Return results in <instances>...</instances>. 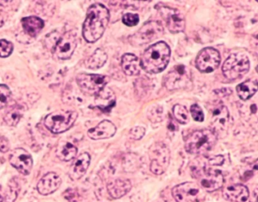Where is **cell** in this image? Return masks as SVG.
I'll return each instance as SVG.
<instances>
[{
  "label": "cell",
  "instance_id": "3",
  "mask_svg": "<svg viewBox=\"0 0 258 202\" xmlns=\"http://www.w3.org/2000/svg\"><path fill=\"white\" fill-rule=\"evenodd\" d=\"M217 135L211 129H202L191 133L185 142L186 152L202 155L211 150L217 143Z\"/></svg>",
  "mask_w": 258,
  "mask_h": 202
},
{
  "label": "cell",
  "instance_id": "8",
  "mask_svg": "<svg viewBox=\"0 0 258 202\" xmlns=\"http://www.w3.org/2000/svg\"><path fill=\"white\" fill-rule=\"evenodd\" d=\"M150 170L156 175H161L167 170L170 163V152L164 143H157L150 149Z\"/></svg>",
  "mask_w": 258,
  "mask_h": 202
},
{
  "label": "cell",
  "instance_id": "17",
  "mask_svg": "<svg viewBox=\"0 0 258 202\" xmlns=\"http://www.w3.org/2000/svg\"><path fill=\"white\" fill-rule=\"evenodd\" d=\"M61 184V179L54 172L46 173L37 184V190L40 194L48 195L55 192Z\"/></svg>",
  "mask_w": 258,
  "mask_h": 202
},
{
  "label": "cell",
  "instance_id": "2",
  "mask_svg": "<svg viewBox=\"0 0 258 202\" xmlns=\"http://www.w3.org/2000/svg\"><path fill=\"white\" fill-rule=\"evenodd\" d=\"M170 58V48L166 42H158L149 47L142 55L140 65L146 72L157 74L164 71Z\"/></svg>",
  "mask_w": 258,
  "mask_h": 202
},
{
  "label": "cell",
  "instance_id": "20",
  "mask_svg": "<svg viewBox=\"0 0 258 202\" xmlns=\"http://www.w3.org/2000/svg\"><path fill=\"white\" fill-rule=\"evenodd\" d=\"M90 164V155L87 152L80 155L74 161L69 170V176L72 180H78L84 176Z\"/></svg>",
  "mask_w": 258,
  "mask_h": 202
},
{
  "label": "cell",
  "instance_id": "18",
  "mask_svg": "<svg viewBox=\"0 0 258 202\" xmlns=\"http://www.w3.org/2000/svg\"><path fill=\"white\" fill-rule=\"evenodd\" d=\"M117 131L115 125L108 120L101 122L97 126L89 130L88 134L90 138L93 140H103L113 137Z\"/></svg>",
  "mask_w": 258,
  "mask_h": 202
},
{
  "label": "cell",
  "instance_id": "39",
  "mask_svg": "<svg viewBox=\"0 0 258 202\" xmlns=\"http://www.w3.org/2000/svg\"><path fill=\"white\" fill-rule=\"evenodd\" d=\"M0 202H3V197L1 195H0Z\"/></svg>",
  "mask_w": 258,
  "mask_h": 202
},
{
  "label": "cell",
  "instance_id": "32",
  "mask_svg": "<svg viewBox=\"0 0 258 202\" xmlns=\"http://www.w3.org/2000/svg\"><path fill=\"white\" fill-rule=\"evenodd\" d=\"M13 45L12 42L1 39L0 40V57H7L13 53Z\"/></svg>",
  "mask_w": 258,
  "mask_h": 202
},
{
  "label": "cell",
  "instance_id": "1",
  "mask_svg": "<svg viewBox=\"0 0 258 202\" xmlns=\"http://www.w3.org/2000/svg\"><path fill=\"white\" fill-rule=\"evenodd\" d=\"M108 9L101 3L92 5L87 11L83 25V36L87 42L93 43L99 40L106 30L109 22Z\"/></svg>",
  "mask_w": 258,
  "mask_h": 202
},
{
  "label": "cell",
  "instance_id": "29",
  "mask_svg": "<svg viewBox=\"0 0 258 202\" xmlns=\"http://www.w3.org/2000/svg\"><path fill=\"white\" fill-rule=\"evenodd\" d=\"M173 116L179 123L186 125L189 122L188 110L186 107L180 104H176L173 108Z\"/></svg>",
  "mask_w": 258,
  "mask_h": 202
},
{
  "label": "cell",
  "instance_id": "5",
  "mask_svg": "<svg viewBox=\"0 0 258 202\" xmlns=\"http://www.w3.org/2000/svg\"><path fill=\"white\" fill-rule=\"evenodd\" d=\"M78 116V113L75 111L59 110L53 112L45 118L44 125L51 132L60 134L73 126Z\"/></svg>",
  "mask_w": 258,
  "mask_h": 202
},
{
  "label": "cell",
  "instance_id": "37",
  "mask_svg": "<svg viewBox=\"0 0 258 202\" xmlns=\"http://www.w3.org/2000/svg\"><path fill=\"white\" fill-rule=\"evenodd\" d=\"M223 157L221 155H218L217 157H214V158L209 159V163L212 165H220L223 164Z\"/></svg>",
  "mask_w": 258,
  "mask_h": 202
},
{
  "label": "cell",
  "instance_id": "35",
  "mask_svg": "<svg viewBox=\"0 0 258 202\" xmlns=\"http://www.w3.org/2000/svg\"><path fill=\"white\" fill-rule=\"evenodd\" d=\"M146 134V128L141 126H136L131 128L129 132L130 138L134 140H140L143 138Z\"/></svg>",
  "mask_w": 258,
  "mask_h": 202
},
{
  "label": "cell",
  "instance_id": "19",
  "mask_svg": "<svg viewBox=\"0 0 258 202\" xmlns=\"http://www.w3.org/2000/svg\"><path fill=\"white\" fill-rule=\"evenodd\" d=\"M223 196L229 201L245 202L249 197L248 188L241 184L230 185L223 189Z\"/></svg>",
  "mask_w": 258,
  "mask_h": 202
},
{
  "label": "cell",
  "instance_id": "16",
  "mask_svg": "<svg viewBox=\"0 0 258 202\" xmlns=\"http://www.w3.org/2000/svg\"><path fill=\"white\" fill-rule=\"evenodd\" d=\"M229 117V110L226 106L219 105L213 110L211 127L217 136L226 131Z\"/></svg>",
  "mask_w": 258,
  "mask_h": 202
},
{
  "label": "cell",
  "instance_id": "30",
  "mask_svg": "<svg viewBox=\"0 0 258 202\" xmlns=\"http://www.w3.org/2000/svg\"><path fill=\"white\" fill-rule=\"evenodd\" d=\"M12 93L10 87L6 84H0V110L7 107L10 99Z\"/></svg>",
  "mask_w": 258,
  "mask_h": 202
},
{
  "label": "cell",
  "instance_id": "34",
  "mask_svg": "<svg viewBox=\"0 0 258 202\" xmlns=\"http://www.w3.org/2000/svg\"><path fill=\"white\" fill-rule=\"evenodd\" d=\"M191 116L193 119L196 122H202L205 120V115H204L203 110L201 108L200 106L198 104H193L190 109Z\"/></svg>",
  "mask_w": 258,
  "mask_h": 202
},
{
  "label": "cell",
  "instance_id": "10",
  "mask_svg": "<svg viewBox=\"0 0 258 202\" xmlns=\"http://www.w3.org/2000/svg\"><path fill=\"white\" fill-rule=\"evenodd\" d=\"M221 57L220 52L215 48L208 47L198 54L196 60V65L197 69L201 72L210 73L215 70L220 66Z\"/></svg>",
  "mask_w": 258,
  "mask_h": 202
},
{
  "label": "cell",
  "instance_id": "6",
  "mask_svg": "<svg viewBox=\"0 0 258 202\" xmlns=\"http://www.w3.org/2000/svg\"><path fill=\"white\" fill-rule=\"evenodd\" d=\"M164 34V27L158 21H149L145 24L137 33L130 36L129 42L134 46H141L161 37Z\"/></svg>",
  "mask_w": 258,
  "mask_h": 202
},
{
  "label": "cell",
  "instance_id": "4",
  "mask_svg": "<svg viewBox=\"0 0 258 202\" xmlns=\"http://www.w3.org/2000/svg\"><path fill=\"white\" fill-rule=\"evenodd\" d=\"M250 69L248 57L242 53L231 54L223 63L222 71L223 75L229 80H237L242 78Z\"/></svg>",
  "mask_w": 258,
  "mask_h": 202
},
{
  "label": "cell",
  "instance_id": "14",
  "mask_svg": "<svg viewBox=\"0 0 258 202\" xmlns=\"http://www.w3.org/2000/svg\"><path fill=\"white\" fill-rule=\"evenodd\" d=\"M199 193V185L191 182L179 184L172 189V194L176 202H196Z\"/></svg>",
  "mask_w": 258,
  "mask_h": 202
},
{
  "label": "cell",
  "instance_id": "13",
  "mask_svg": "<svg viewBox=\"0 0 258 202\" xmlns=\"http://www.w3.org/2000/svg\"><path fill=\"white\" fill-rule=\"evenodd\" d=\"M158 10L161 17L165 20L167 28L170 33H180L185 30V18L177 9H172L167 6H161L158 8Z\"/></svg>",
  "mask_w": 258,
  "mask_h": 202
},
{
  "label": "cell",
  "instance_id": "25",
  "mask_svg": "<svg viewBox=\"0 0 258 202\" xmlns=\"http://www.w3.org/2000/svg\"><path fill=\"white\" fill-rule=\"evenodd\" d=\"M257 90V81L256 80H247L236 87V92L238 96L242 100H247L250 99Z\"/></svg>",
  "mask_w": 258,
  "mask_h": 202
},
{
  "label": "cell",
  "instance_id": "23",
  "mask_svg": "<svg viewBox=\"0 0 258 202\" xmlns=\"http://www.w3.org/2000/svg\"><path fill=\"white\" fill-rule=\"evenodd\" d=\"M22 24L25 33L31 37L37 36L44 27V21L36 16L24 18Z\"/></svg>",
  "mask_w": 258,
  "mask_h": 202
},
{
  "label": "cell",
  "instance_id": "28",
  "mask_svg": "<svg viewBox=\"0 0 258 202\" xmlns=\"http://www.w3.org/2000/svg\"><path fill=\"white\" fill-rule=\"evenodd\" d=\"M23 114L24 109L22 106H13L6 113L4 121L10 126H16L20 122Z\"/></svg>",
  "mask_w": 258,
  "mask_h": 202
},
{
  "label": "cell",
  "instance_id": "26",
  "mask_svg": "<svg viewBox=\"0 0 258 202\" xmlns=\"http://www.w3.org/2000/svg\"><path fill=\"white\" fill-rule=\"evenodd\" d=\"M78 154V149L72 143L61 142L56 149V155L61 161H69L74 159Z\"/></svg>",
  "mask_w": 258,
  "mask_h": 202
},
{
  "label": "cell",
  "instance_id": "38",
  "mask_svg": "<svg viewBox=\"0 0 258 202\" xmlns=\"http://www.w3.org/2000/svg\"><path fill=\"white\" fill-rule=\"evenodd\" d=\"M257 188H255L252 192L251 197H250V202H257Z\"/></svg>",
  "mask_w": 258,
  "mask_h": 202
},
{
  "label": "cell",
  "instance_id": "33",
  "mask_svg": "<svg viewBox=\"0 0 258 202\" xmlns=\"http://www.w3.org/2000/svg\"><path fill=\"white\" fill-rule=\"evenodd\" d=\"M122 21L127 27H135L138 24L140 18L137 14L126 13L122 18Z\"/></svg>",
  "mask_w": 258,
  "mask_h": 202
},
{
  "label": "cell",
  "instance_id": "36",
  "mask_svg": "<svg viewBox=\"0 0 258 202\" xmlns=\"http://www.w3.org/2000/svg\"><path fill=\"white\" fill-rule=\"evenodd\" d=\"M10 142L5 137L0 136V152H7L10 149Z\"/></svg>",
  "mask_w": 258,
  "mask_h": 202
},
{
  "label": "cell",
  "instance_id": "7",
  "mask_svg": "<svg viewBox=\"0 0 258 202\" xmlns=\"http://www.w3.org/2000/svg\"><path fill=\"white\" fill-rule=\"evenodd\" d=\"M191 84V72L182 64L175 66L164 77V86L170 90L187 88Z\"/></svg>",
  "mask_w": 258,
  "mask_h": 202
},
{
  "label": "cell",
  "instance_id": "24",
  "mask_svg": "<svg viewBox=\"0 0 258 202\" xmlns=\"http://www.w3.org/2000/svg\"><path fill=\"white\" fill-rule=\"evenodd\" d=\"M115 104V95L111 89L104 88L100 93L96 95V104L103 112L111 111Z\"/></svg>",
  "mask_w": 258,
  "mask_h": 202
},
{
  "label": "cell",
  "instance_id": "31",
  "mask_svg": "<svg viewBox=\"0 0 258 202\" xmlns=\"http://www.w3.org/2000/svg\"><path fill=\"white\" fill-rule=\"evenodd\" d=\"M148 117L153 123H158L163 119V108L159 106H153L148 112Z\"/></svg>",
  "mask_w": 258,
  "mask_h": 202
},
{
  "label": "cell",
  "instance_id": "21",
  "mask_svg": "<svg viewBox=\"0 0 258 202\" xmlns=\"http://www.w3.org/2000/svg\"><path fill=\"white\" fill-rule=\"evenodd\" d=\"M132 188V183L127 179H115L107 185L108 194L114 199L126 195Z\"/></svg>",
  "mask_w": 258,
  "mask_h": 202
},
{
  "label": "cell",
  "instance_id": "22",
  "mask_svg": "<svg viewBox=\"0 0 258 202\" xmlns=\"http://www.w3.org/2000/svg\"><path fill=\"white\" fill-rule=\"evenodd\" d=\"M121 66L123 72L130 76L138 75L141 70L140 59L135 54L130 53L123 54L122 57Z\"/></svg>",
  "mask_w": 258,
  "mask_h": 202
},
{
  "label": "cell",
  "instance_id": "12",
  "mask_svg": "<svg viewBox=\"0 0 258 202\" xmlns=\"http://www.w3.org/2000/svg\"><path fill=\"white\" fill-rule=\"evenodd\" d=\"M77 45L76 34L73 31L66 32L57 42L54 48V55L60 60H67L75 52Z\"/></svg>",
  "mask_w": 258,
  "mask_h": 202
},
{
  "label": "cell",
  "instance_id": "15",
  "mask_svg": "<svg viewBox=\"0 0 258 202\" xmlns=\"http://www.w3.org/2000/svg\"><path fill=\"white\" fill-rule=\"evenodd\" d=\"M10 162L22 174L28 175L32 170V157L28 151L22 148H17L13 151L10 156Z\"/></svg>",
  "mask_w": 258,
  "mask_h": 202
},
{
  "label": "cell",
  "instance_id": "27",
  "mask_svg": "<svg viewBox=\"0 0 258 202\" xmlns=\"http://www.w3.org/2000/svg\"><path fill=\"white\" fill-rule=\"evenodd\" d=\"M108 60V55L105 51L98 48L85 61L86 67L88 69H97L102 67Z\"/></svg>",
  "mask_w": 258,
  "mask_h": 202
},
{
  "label": "cell",
  "instance_id": "9",
  "mask_svg": "<svg viewBox=\"0 0 258 202\" xmlns=\"http://www.w3.org/2000/svg\"><path fill=\"white\" fill-rule=\"evenodd\" d=\"M109 78L106 75L100 74L81 73L77 76V82L84 93L89 95H97L100 93Z\"/></svg>",
  "mask_w": 258,
  "mask_h": 202
},
{
  "label": "cell",
  "instance_id": "11",
  "mask_svg": "<svg viewBox=\"0 0 258 202\" xmlns=\"http://www.w3.org/2000/svg\"><path fill=\"white\" fill-rule=\"evenodd\" d=\"M195 173H196V177L199 179V185L205 191L211 192L223 186L224 179L219 170L200 169Z\"/></svg>",
  "mask_w": 258,
  "mask_h": 202
}]
</instances>
